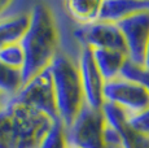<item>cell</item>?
<instances>
[{"mask_svg":"<svg viewBox=\"0 0 149 148\" xmlns=\"http://www.w3.org/2000/svg\"><path fill=\"white\" fill-rule=\"evenodd\" d=\"M19 44L25 55L21 70L25 84L48 69L60 52V29L53 9L48 4L36 3L31 7L29 27Z\"/></svg>","mask_w":149,"mask_h":148,"instance_id":"obj_1","label":"cell"},{"mask_svg":"<svg viewBox=\"0 0 149 148\" xmlns=\"http://www.w3.org/2000/svg\"><path fill=\"white\" fill-rule=\"evenodd\" d=\"M52 122L44 113L8 99L0 108V148H39Z\"/></svg>","mask_w":149,"mask_h":148,"instance_id":"obj_2","label":"cell"},{"mask_svg":"<svg viewBox=\"0 0 149 148\" xmlns=\"http://www.w3.org/2000/svg\"><path fill=\"white\" fill-rule=\"evenodd\" d=\"M49 70L53 79L57 114L68 130L86 104L78 65L66 53L58 52Z\"/></svg>","mask_w":149,"mask_h":148,"instance_id":"obj_3","label":"cell"},{"mask_svg":"<svg viewBox=\"0 0 149 148\" xmlns=\"http://www.w3.org/2000/svg\"><path fill=\"white\" fill-rule=\"evenodd\" d=\"M105 126L102 110L92 109L84 104L73 125L66 130L68 144L79 148H108L104 140Z\"/></svg>","mask_w":149,"mask_h":148,"instance_id":"obj_4","label":"cell"},{"mask_svg":"<svg viewBox=\"0 0 149 148\" xmlns=\"http://www.w3.org/2000/svg\"><path fill=\"white\" fill-rule=\"evenodd\" d=\"M12 99L44 113L52 121L58 118L53 79L49 68L26 82Z\"/></svg>","mask_w":149,"mask_h":148,"instance_id":"obj_5","label":"cell"},{"mask_svg":"<svg viewBox=\"0 0 149 148\" xmlns=\"http://www.w3.org/2000/svg\"><path fill=\"white\" fill-rule=\"evenodd\" d=\"M104 101L121 108L127 114H135L149 108V94L135 81L118 77L104 83Z\"/></svg>","mask_w":149,"mask_h":148,"instance_id":"obj_6","label":"cell"},{"mask_svg":"<svg viewBox=\"0 0 149 148\" xmlns=\"http://www.w3.org/2000/svg\"><path fill=\"white\" fill-rule=\"evenodd\" d=\"M127 48L128 60L136 66H143L144 53L149 40V10L116 22Z\"/></svg>","mask_w":149,"mask_h":148,"instance_id":"obj_7","label":"cell"},{"mask_svg":"<svg viewBox=\"0 0 149 148\" xmlns=\"http://www.w3.org/2000/svg\"><path fill=\"white\" fill-rule=\"evenodd\" d=\"M74 36L81 43V47L92 50H114L127 55V48L118 26L113 22L99 21L88 26H79L74 31Z\"/></svg>","mask_w":149,"mask_h":148,"instance_id":"obj_8","label":"cell"},{"mask_svg":"<svg viewBox=\"0 0 149 148\" xmlns=\"http://www.w3.org/2000/svg\"><path fill=\"white\" fill-rule=\"evenodd\" d=\"M77 65H78L86 104L92 109L100 110L104 104L102 90L105 82L95 64L92 50L90 47H81Z\"/></svg>","mask_w":149,"mask_h":148,"instance_id":"obj_9","label":"cell"},{"mask_svg":"<svg viewBox=\"0 0 149 148\" xmlns=\"http://www.w3.org/2000/svg\"><path fill=\"white\" fill-rule=\"evenodd\" d=\"M101 110L105 117V122L118 135L119 148H149V138L135 133L127 126L126 113L121 108L104 101Z\"/></svg>","mask_w":149,"mask_h":148,"instance_id":"obj_10","label":"cell"},{"mask_svg":"<svg viewBox=\"0 0 149 148\" xmlns=\"http://www.w3.org/2000/svg\"><path fill=\"white\" fill-rule=\"evenodd\" d=\"M149 10V0H107L101 3L100 21L116 22L140 12Z\"/></svg>","mask_w":149,"mask_h":148,"instance_id":"obj_11","label":"cell"},{"mask_svg":"<svg viewBox=\"0 0 149 148\" xmlns=\"http://www.w3.org/2000/svg\"><path fill=\"white\" fill-rule=\"evenodd\" d=\"M30 9H19L0 18V48L19 43L30 22Z\"/></svg>","mask_w":149,"mask_h":148,"instance_id":"obj_12","label":"cell"},{"mask_svg":"<svg viewBox=\"0 0 149 148\" xmlns=\"http://www.w3.org/2000/svg\"><path fill=\"white\" fill-rule=\"evenodd\" d=\"M92 56L104 82L113 81V79L121 77L123 65L128 60V56L126 53L114 50H99V48H95V50H92Z\"/></svg>","mask_w":149,"mask_h":148,"instance_id":"obj_13","label":"cell"},{"mask_svg":"<svg viewBox=\"0 0 149 148\" xmlns=\"http://www.w3.org/2000/svg\"><path fill=\"white\" fill-rule=\"evenodd\" d=\"M102 1H90V0H70L64 1L62 5L65 12L79 26H88L100 21Z\"/></svg>","mask_w":149,"mask_h":148,"instance_id":"obj_14","label":"cell"},{"mask_svg":"<svg viewBox=\"0 0 149 148\" xmlns=\"http://www.w3.org/2000/svg\"><path fill=\"white\" fill-rule=\"evenodd\" d=\"M24 86L21 70L12 68L0 62V94L5 98L12 99Z\"/></svg>","mask_w":149,"mask_h":148,"instance_id":"obj_15","label":"cell"},{"mask_svg":"<svg viewBox=\"0 0 149 148\" xmlns=\"http://www.w3.org/2000/svg\"><path fill=\"white\" fill-rule=\"evenodd\" d=\"M68 139H66V129L61 119H54L51 125L49 130L43 138L39 148H68Z\"/></svg>","mask_w":149,"mask_h":148,"instance_id":"obj_16","label":"cell"},{"mask_svg":"<svg viewBox=\"0 0 149 148\" xmlns=\"http://www.w3.org/2000/svg\"><path fill=\"white\" fill-rule=\"evenodd\" d=\"M0 62L12 69L22 70L25 64V55L21 44L13 43L0 48Z\"/></svg>","mask_w":149,"mask_h":148,"instance_id":"obj_17","label":"cell"},{"mask_svg":"<svg viewBox=\"0 0 149 148\" xmlns=\"http://www.w3.org/2000/svg\"><path fill=\"white\" fill-rule=\"evenodd\" d=\"M121 77L140 83L141 86L145 87V90H147L148 94H149V72L145 70L144 68L136 66V65H134L130 60H127L126 64L123 65V68H122Z\"/></svg>","mask_w":149,"mask_h":148,"instance_id":"obj_18","label":"cell"},{"mask_svg":"<svg viewBox=\"0 0 149 148\" xmlns=\"http://www.w3.org/2000/svg\"><path fill=\"white\" fill-rule=\"evenodd\" d=\"M126 124L135 133L149 138V108L140 113H135V114L126 113Z\"/></svg>","mask_w":149,"mask_h":148,"instance_id":"obj_19","label":"cell"},{"mask_svg":"<svg viewBox=\"0 0 149 148\" xmlns=\"http://www.w3.org/2000/svg\"><path fill=\"white\" fill-rule=\"evenodd\" d=\"M14 5H16V3H13V1L0 0V18H3V17L13 13L12 8H14ZM14 12H16V10H14Z\"/></svg>","mask_w":149,"mask_h":148,"instance_id":"obj_20","label":"cell"},{"mask_svg":"<svg viewBox=\"0 0 149 148\" xmlns=\"http://www.w3.org/2000/svg\"><path fill=\"white\" fill-rule=\"evenodd\" d=\"M145 70L149 72V40L147 44V48H145V53H144V61H143V66Z\"/></svg>","mask_w":149,"mask_h":148,"instance_id":"obj_21","label":"cell"},{"mask_svg":"<svg viewBox=\"0 0 149 148\" xmlns=\"http://www.w3.org/2000/svg\"><path fill=\"white\" fill-rule=\"evenodd\" d=\"M7 100H8V98H5L4 95H1V94H0V108H1L5 103H7Z\"/></svg>","mask_w":149,"mask_h":148,"instance_id":"obj_22","label":"cell"},{"mask_svg":"<svg viewBox=\"0 0 149 148\" xmlns=\"http://www.w3.org/2000/svg\"><path fill=\"white\" fill-rule=\"evenodd\" d=\"M108 148H119V146H107Z\"/></svg>","mask_w":149,"mask_h":148,"instance_id":"obj_23","label":"cell"},{"mask_svg":"<svg viewBox=\"0 0 149 148\" xmlns=\"http://www.w3.org/2000/svg\"><path fill=\"white\" fill-rule=\"evenodd\" d=\"M68 148H79V147H75V146H69Z\"/></svg>","mask_w":149,"mask_h":148,"instance_id":"obj_24","label":"cell"}]
</instances>
